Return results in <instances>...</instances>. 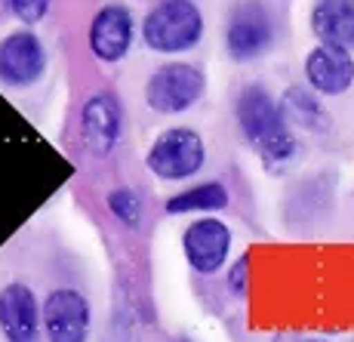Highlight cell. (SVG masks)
Wrapping results in <instances>:
<instances>
[{
	"mask_svg": "<svg viewBox=\"0 0 354 342\" xmlns=\"http://www.w3.org/2000/svg\"><path fill=\"white\" fill-rule=\"evenodd\" d=\"M237 127L247 136V142L259 152L265 163L277 167V163L290 161L296 154V139L290 133V124L283 118L281 105L271 99L265 87H247L237 96Z\"/></svg>",
	"mask_w": 354,
	"mask_h": 342,
	"instance_id": "obj_1",
	"label": "cell"
},
{
	"mask_svg": "<svg viewBox=\"0 0 354 342\" xmlns=\"http://www.w3.org/2000/svg\"><path fill=\"white\" fill-rule=\"evenodd\" d=\"M203 12L192 0H163L148 10L142 22V40L154 53H185L201 44Z\"/></svg>",
	"mask_w": 354,
	"mask_h": 342,
	"instance_id": "obj_2",
	"label": "cell"
},
{
	"mask_svg": "<svg viewBox=\"0 0 354 342\" xmlns=\"http://www.w3.org/2000/svg\"><path fill=\"white\" fill-rule=\"evenodd\" d=\"M203 161H207V145H203V136L192 127H173L160 133L145 157L148 170L167 182L192 179L194 173H201Z\"/></svg>",
	"mask_w": 354,
	"mask_h": 342,
	"instance_id": "obj_3",
	"label": "cell"
},
{
	"mask_svg": "<svg viewBox=\"0 0 354 342\" xmlns=\"http://www.w3.org/2000/svg\"><path fill=\"white\" fill-rule=\"evenodd\" d=\"M207 90V78L197 65L169 62L158 68L145 84V102L158 114H182L201 102Z\"/></svg>",
	"mask_w": 354,
	"mask_h": 342,
	"instance_id": "obj_4",
	"label": "cell"
},
{
	"mask_svg": "<svg viewBox=\"0 0 354 342\" xmlns=\"http://www.w3.org/2000/svg\"><path fill=\"white\" fill-rule=\"evenodd\" d=\"M44 333L50 342H86L90 336V303L84 293L59 287L44 299Z\"/></svg>",
	"mask_w": 354,
	"mask_h": 342,
	"instance_id": "obj_5",
	"label": "cell"
},
{
	"mask_svg": "<svg viewBox=\"0 0 354 342\" xmlns=\"http://www.w3.org/2000/svg\"><path fill=\"white\" fill-rule=\"evenodd\" d=\"M124 129V111L114 93H93L80 108V139H84L86 152L105 157L114 152Z\"/></svg>",
	"mask_w": 354,
	"mask_h": 342,
	"instance_id": "obj_6",
	"label": "cell"
},
{
	"mask_svg": "<svg viewBox=\"0 0 354 342\" xmlns=\"http://www.w3.org/2000/svg\"><path fill=\"white\" fill-rule=\"evenodd\" d=\"M188 265L197 275H216L225 269V259L231 250V228L222 219H197L182 235Z\"/></svg>",
	"mask_w": 354,
	"mask_h": 342,
	"instance_id": "obj_7",
	"label": "cell"
},
{
	"mask_svg": "<svg viewBox=\"0 0 354 342\" xmlns=\"http://www.w3.org/2000/svg\"><path fill=\"white\" fill-rule=\"evenodd\" d=\"M46 71V50L37 34L12 31L0 40V80L6 87H31Z\"/></svg>",
	"mask_w": 354,
	"mask_h": 342,
	"instance_id": "obj_8",
	"label": "cell"
},
{
	"mask_svg": "<svg viewBox=\"0 0 354 342\" xmlns=\"http://www.w3.org/2000/svg\"><path fill=\"white\" fill-rule=\"evenodd\" d=\"M274 44V25H271L268 12L259 6H243L228 19L225 28V46L228 56L237 62H250V59L262 56L268 46Z\"/></svg>",
	"mask_w": 354,
	"mask_h": 342,
	"instance_id": "obj_9",
	"label": "cell"
},
{
	"mask_svg": "<svg viewBox=\"0 0 354 342\" xmlns=\"http://www.w3.org/2000/svg\"><path fill=\"white\" fill-rule=\"evenodd\" d=\"M133 44V16L124 3H108L90 22V50L102 62H120Z\"/></svg>",
	"mask_w": 354,
	"mask_h": 342,
	"instance_id": "obj_10",
	"label": "cell"
},
{
	"mask_svg": "<svg viewBox=\"0 0 354 342\" xmlns=\"http://www.w3.org/2000/svg\"><path fill=\"white\" fill-rule=\"evenodd\" d=\"M305 78L321 96H342L354 84V59L342 46L321 44L305 56Z\"/></svg>",
	"mask_w": 354,
	"mask_h": 342,
	"instance_id": "obj_11",
	"label": "cell"
},
{
	"mask_svg": "<svg viewBox=\"0 0 354 342\" xmlns=\"http://www.w3.org/2000/svg\"><path fill=\"white\" fill-rule=\"evenodd\" d=\"M0 330H3L6 342H37L40 309L31 287L6 284L0 290Z\"/></svg>",
	"mask_w": 354,
	"mask_h": 342,
	"instance_id": "obj_12",
	"label": "cell"
},
{
	"mask_svg": "<svg viewBox=\"0 0 354 342\" xmlns=\"http://www.w3.org/2000/svg\"><path fill=\"white\" fill-rule=\"evenodd\" d=\"M311 31L321 37V44L354 46V3L351 0H324L311 10Z\"/></svg>",
	"mask_w": 354,
	"mask_h": 342,
	"instance_id": "obj_13",
	"label": "cell"
},
{
	"mask_svg": "<svg viewBox=\"0 0 354 342\" xmlns=\"http://www.w3.org/2000/svg\"><path fill=\"white\" fill-rule=\"evenodd\" d=\"M228 207V188L222 182H201L194 188H185L167 201V213L185 216V213H216Z\"/></svg>",
	"mask_w": 354,
	"mask_h": 342,
	"instance_id": "obj_14",
	"label": "cell"
},
{
	"mask_svg": "<svg viewBox=\"0 0 354 342\" xmlns=\"http://www.w3.org/2000/svg\"><path fill=\"white\" fill-rule=\"evenodd\" d=\"M283 118L292 120V124L305 127V129H315V133H321V129L330 127V114L324 111L321 99H317L315 93L302 90V87H290L287 93H283Z\"/></svg>",
	"mask_w": 354,
	"mask_h": 342,
	"instance_id": "obj_15",
	"label": "cell"
},
{
	"mask_svg": "<svg viewBox=\"0 0 354 342\" xmlns=\"http://www.w3.org/2000/svg\"><path fill=\"white\" fill-rule=\"evenodd\" d=\"M108 210L127 225V228H139L142 225V201L133 188H114L108 195Z\"/></svg>",
	"mask_w": 354,
	"mask_h": 342,
	"instance_id": "obj_16",
	"label": "cell"
},
{
	"mask_svg": "<svg viewBox=\"0 0 354 342\" xmlns=\"http://www.w3.org/2000/svg\"><path fill=\"white\" fill-rule=\"evenodd\" d=\"M6 10L12 12V16H19L22 22H28V25H34V22H40V19L46 16V10H50V3L46 0H16V3H10Z\"/></svg>",
	"mask_w": 354,
	"mask_h": 342,
	"instance_id": "obj_17",
	"label": "cell"
},
{
	"mask_svg": "<svg viewBox=\"0 0 354 342\" xmlns=\"http://www.w3.org/2000/svg\"><path fill=\"white\" fill-rule=\"evenodd\" d=\"M247 271H250V256H241L234 265H231V275H228L231 293H243V290H247Z\"/></svg>",
	"mask_w": 354,
	"mask_h": 342,
	"instance_id": "obj_18",
	"label": "cell"
},
{
	"mask_svg": "<svg viewBox=\"0 0 354 342\" xmlns=\"http://www.w3.org/2000/svg\"><path fill=\"white\" fill-rule=\"evenodd\" d=\"M305 342H324V339H305Z\"/></svg>",
	"mask_w": 354,
	"mask_h": 342,
	"instance_id": "obj_19",
	"label": "cell"
}]
</instances>
